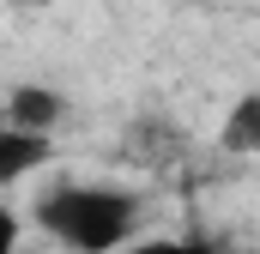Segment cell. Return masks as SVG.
<instances>
[{
  "instance_id": "obj_1",
  "label": "cell",
  "mask_w": 260,
  "mask_h": 254,
  "mask_svg": "<svg viewBox=\"0 0 260 254\" xmlns=\"http://www.w3.org/2000/svg\"><path fill=\"white\" fill-rule=\"evenodd\" d=\"M37 224L73 254H121L139 224V194L109 182H61L37 200Z\"/></svg>"
},
{
  "instance_id": "obj_2",
  "label": "cell",
  "mask_w": 260,
  "mask_h": 254,
  "mask_svg": "<svg viewBox=\"0 0 260 254\" xmlns=\"http://www.w3.org/2000/svg\"><path fill=\"white\" fill-rule=\"evenodd\" d=\"M67 115V97L55 85H12L6 91V127H24V133H55Z\"/></svg>"
},
{
  "instance_id": "obj_3",
  "label": "cell",
  "mask_w": 260,
  "mask_h": 254,
  "mask_svg": "<svg viewBox=\"0 0 260 254\" xmlns=\"http://www.w3.org/2000/svg\"><path fill=\"white\" fill-rule=\"evenodd\" d=\"M49 133H24V127H0V182H24L30 170L49 164Z\"/></svg>"
},
{
  "instance_id": "obj_4",
  "label": "cell",
  "mask_w": 260,
  "mask_h": 254,
  "mask_svg": "<svg viewBox=\"0 0 260 254\" xmlns=\"http://www.w3.org/2000/svg\"><path fill=\"white\" fill-rule=\"evenodd\" d=\"M218 145H224L230 157H260V91H248V97H236V103L224 109V127H218Z\"/></svg>"
},
{
  "instance_id": "obj_5",
  "label": "cell",
  "mask_w": 260,
  "mask_h": 254,
  "mask_svg": "<svg viewBox=\"0 0 260 254\" xmlns=\"http://www.w3.org/2000/svg\"><path fill=\"white\" fill-rule=\"evenodd\" d=\"M121 254H212L206 242H182V236H145V242H127Z\"/></svg>"
},
{
  "instance_id": "obj_6",
  "label": "cell",
  "mask_w": 260,
  "mask_h": 254,
  "mask_svg": "<svg viewBox=\"0 0 260 254\" xmlns=\"http://www.w3.org/2000/svg\"><path fill=\"white\" fill-rule=\"evenodd\" d=\"M30 254H49V248H30Z\"/></svg>"
},
{
  "instance_id": "obj_7",
  "label": "cell",
  "mask_w": 260,
  "mask_h": 254,
  "mask_svg": "<svg viewBox=\"0 0 260 254\" xmlns=\"http://www.w3.org/2000/svg\"><path fill=\"white\" fill-rule=\"evenodd\" d=\"M248 254H260V248H248Z\"/></svg>"
}]
</instances>
